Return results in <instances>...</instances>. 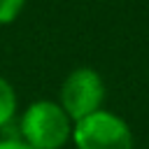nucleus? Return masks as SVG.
Segmentation results:
<instances>
[{
	"instance_id": "f257e3e1",
	"label": "nucleus",
	"mask_w": 149,
	"mask_h": 149,
	"mask_svg": "<svg viewBox=\"0 0 149 149\" xmlns=\"http://www.w3.org/2000/svg\"><path fill=\"white\" fill-rule=\"evenodd\" d=\"M74 121L58 100H35L19 116V137L33 149H63L72 142Z\"/></svg>"
},
{
	"instance_id": "f03ea898",
	"label": "nucleus",
	"mask_w": 149,
	"mask_h": 149,
	"mask_svg": "<svg viewBox=\"0 0 149 149\" xmlns=\"http://www.w3.org/2000/svg\"><path fill=\"white\" fill-rule=\"evenodd\" d=\"M72 144L74 149H133L135 140L128 121L102 107L74 121Z\"/></svg>"
},
{
	"instance_id": "7ed1b4c3",
	"label": "nucleus",
	"mask_w": 149,
	"mask_h": 149,
	"mask_svg": "<svg viewBox=\"0 0 149 149\" xmlns=\"http://www.w3.org/2000/svg\"><path fill=\"white\" fill-rule=\"evenodd\" d=\"M105 95H107V88H105L102 74L88 65H81L65 74L58 91V105L68 112L72 121H79L102 109Z\"/></svg>"
},
{
	"instance_id": "20e7f679",
	"label": "nucleus",
	"mask_w": 149,
	"mask_h": 149,
	"mask_svg": "<svg viewBox=\"0 0 149 149\" xmlns=\"http://www.w3.org/2000/svg\"><path fill=\"white\" fill-rule=\"evenodd\" d=\"M16 109H19L16 91H14V86L9 84V79H5V77L0 74V130L7 128V126L14 121Z\"/></svg>"
},
{
	"instance_id": "39448f33",
	"label": "nucleus",
	"mask_w": 149,
	"mask_h": 149,
	"mask_svg": "<svg viewBox=\"0 0 149 149\" xmlns=\"http://www.w3.org/2000/svg\"><path fill=\"white\" fill-rule=\"evenodd\" d=\"M23 7H26V0H0V26L16 21Z\"/></svg>"
},
{
	"instance_id": "423d86ee",
	"label": "nucleus",
	"mask_w": 149,
	"mask_h": 149,
	"mask_svg": "<svg viewBox=\"0 0 149 149\" xmlns=\"http://www.w3.org/2000/svg\"><path fill=\"white\" fill-rule=\"evenodd\" d=\"M0 149H33V147L16 135V137H2L0 140Z\"/></svg>"
}]
</instances>
